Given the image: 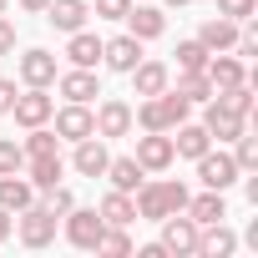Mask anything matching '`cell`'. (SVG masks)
Here are the masks:
<instances>
[{
	"label": "cell",
	"mask_w": 258,
	"mask_h": 258,
	"mask_svg": "<svg viewBox=\"0 0 258 258\" xmlns=\"http://www.w3.org/2000/svg\"><path fill=\"white\" fill-rule=\"evenodd\" d=\"M187 111H192V101L167 86V91L142 96V101L132 106V126H142V132H172L177 121H187Z\"/></svg>",
	"instance_id": "6da1fadb"
},
{
	"label": "cell",
	"mask_w": 258,
	"mask_h": 258,
	"mask_svg": "<svg viewBox=\"0 0 258 258\" xmlns=\"http://www.w3.org/2000/svg\"><path fill=\"white\" fill-rule=\"evenodd\" d=\"M187 187L182 182H172V177H157V182H147L142 177V187L132 192V203H137V218H147V223H162L167 213H182L187 208Z\"/></svg>",
	"instance_id": "7a4b0ae2"
},
{
	"label": "cell",
	"mask_w": 258,
	"mask_h": 258,
	"mask_svg": "<svg viewBox=\"0 0 258 258\" xmlns=\"http://www.w3.org/2000/svg\"><path fill=\"white\" fill-rule=\"evenodd\" d=\"M56 213L46 208V203H31V208H21L16 213V228H21V243L26 248H46V243H56Z\"/></svg>",
	"instance_id": "3957f363"
},
{
	"label": "cell",
	"mask_w": 258,
	"mask_h": 258,
	"mask_svg": "<svg viewBox=\"0 0 258 258\" xmlns=\"http://www.w3.org/2000/svg\"><path fill=\"white\" fill-rule=\"evenodd\" d=\"M51 111H56V96H51V86H26L21 96H16V106H11V116H16V126H46L51 121Z\"/></svg>",
	"instance_id": "277c9868"
},
{
	"label": "cell",
	"mask_w": 258,
	"mask_h": 258,
	"mask_svg": "<svg viewBox=\"0 0 258 258\" xmlns=\"http://www.w3.org/2000/svg\"><path fill=\"white\" fill-rule=\"evenodd\" d=\"M192 162H198V182H203V187H213V192H228V187L243 177V172H238V162H233V152H213V147H208V152H203V157H192Z\"/></svg>",
	"instance_id": "5b68a950"
},
{
	"label": "cell",
	"mask_w": 258,
	"mask_h": 258,
	"mask_svg": "<svg viewBox=\"0 0 258 258\" xmlns=\"http://www.w3.org/2000/svg\"><path fill=\"white\" fill-rule=\"evenodd\" d=\"M198 233H203V228H198L187 213H167V218H162V238H157V243H162L172 258H192V253H198Z\"/></svg>",
	"instance_id": "8992f818"
},
{
	"label": "cell",
	"mask_w": 258,
	"mask_h": 258,
	"mask_svg": "<svg viewBox=\"0 0 258 258\" xmlns=\"http://www.w3.org/2000/svg\"><path fill=\"white\" fill-rule=\"evenodd\" d=\"M51 132H56L61 142H81V137L96 132V116H91L86 101H66L61 111H51Z\"/></svg>",
	"instance_id": "52a82bcc"
},
{
	"label": "cell",
	"mask_w": 258,
	"mask_h": 258,
	"mask_svg": "<svg viewBox=\"0 0 258 258\" xmlns=\"http://www.w3.org/2000/svg\"><path fill=\"white\" fill-rule=\"evenodd\" d=\"M61 228H66V243H76V248H96L101 233H106V223H101L96 208H71Z\"/></svg>",
	"instance_id": "ba28073f"
},
{
	"label": "cell",
	"mask_w": 258,
	"mask_h": 258,
	"mask_svg": "<svg viewBox=\"0 0 258 258\" xmlns=\"http://www.w3.org/2000/svg\"><path fill=\"white\" fill-rule=\"evenodd\" d=\"M203 126H208L213 142H233L238 132H248V116L233 111V106H223L218 96H208V116H203Z\"/></svg>",
	"instance_id": "9c48e42d"
},
{
	"label": "cell",
	"mask_w": 258,
	"mask_h": 258,
	"mask_svg": "<svg viewBox=\"0 0 258 258\" xmlns=\"http://www.w3.org/2000/svg\"><path fill=\"white\" fill-rule=\"evenodd\" d=\"M137 162H142V172H167L172 162H177V152H172V137L167 132H147V137H137V152H132Z\"/></svg>",
	"instance_id": "30bf717a"
},
{
	"label": "cell",
	"mask_w": 258,
	"mask_h": 258,
	"mask_svg": "<svg viewBox=\"0 0 258 258\" xmlns=\"http://www.w3.org/2000/svg\"><path fill=\"white\" fill-rule=\"evenodd\" d=\"M76 152H71V167L81 172V177H101L106 172V162H111V152H106V137H81V142H71Z\"/></svg>",
	"instance_id": "8fae6325"
},
{
	"label": "cell",
	"mask_w": 258,
	"mask_h": 258,
	"mask_svg": "<svg viewBox=\"0 0 258 258\" xmlns=\"http://www.w3.org/2000/svg\"><path fill=\"white\" fill-rule=\"evenodd\" d=\"M91 116H96V137H126L132 132V106H126L121 96H106Z\"/></svg>",
	"instance_id": "7c38bea8"
},
{
	"label": "cell",
	"mask_w": 258,
	"mask_h": 258,
	"mask_svg": "<svg viewBox=\"0 0 258 258\" xmlns=\"http://www.w3.org/2000/svg\"><path fill=\"white\" fill-rule=\"evenodd\" d=\"M126 76H132V91H137V96H157V91L172 86V66H167V61H147V56L126 71Z\"/></svg>",
	"instance_id": "4fadbf2b"
},
{
	"label": "cell",
	"mask_w": 258,
	"mask_h": 258,
	"mask_svg": "<svg viewBox=\"0 0 258 258\" xmlns=\"http://www.w3.org/2000/svg\"><path fill=\"white\" fill-rule=\"evenodd\" d=\"M56 91L66 96V101H96L101 96V81H96V71H86V66H71V71H61L56 76Z\"/></svg>",
	"instance_id": "5bb4252c"
},
{
	"label": "cell",
	"mask_w": 258,
	"mask_h": 258,
	"mask_svg": "<svg viewBox=\"0 0 258 258\" xmlns=\"http://www.w3.org/2000/svg\"><path fill=\"white\" fill-rule=\"evenodd\" d=\"M137 61H142V41H137V36H111V41H101V66H106V71H121V76H126Z\"/></svg>",
	"instance_id": "9a60e30c"
},
{
	"label": "cell",
	"mask_w": 258,
	"mask_h": 258,
	"mask_svg": "<svg viewBox=\"0 0 258 258\" xmlns=\"http://www.w3.org/2000/svg\"><path fill=\"white\" fill-rule=\"evenodd\" d=\"M121 21H126V36H137L142 46H147V41H157V36L167 31V16H162L157 6H137V0H132V11H126Z\"/></svg>",
	"instance_id": "2e32d148"
},
{
	"label": "cell",
	"mask_w": 258,
	"mask_h": 258,
	"mask_svg": "<svg viewBox=\"0 0 258 258\" xmlns=\"http://www.w3.org/2000/svg\"><path fill=\"white\" fill-rule=\"evenodd\" d=\"M203 76L213 81V96H218V91H228V86H238V81H248L243 61H238V56H228V51H213V56H208V66H203Z\"/></svg>",
	"instance_id": "e0dca14e"
},
{
	"label": "cell",
	"mask_w": 258,
	"mask_h": 258,
	"mask_svg": "<svg viewBox=\"0 0 258 258\" xmlns=\"http://www.w3.org/2000/svg\"><path fill=\"white\" fill-rule=\"evenodd\" d=\"M46 21H51L61 36H71V31H81V26L91 21V0H51V6H46Z\"/></svg>",
	"instance_id": "ac0fdd59"
},
{
	"label": "cell",
	"mask_w": 258,
	"mask_h": 258,
	"mask_svg": "<svg viewBox=\"0 0 258 258\" xmlns=\"http://www.w3.org/2000/svg\"><path fill=\"white\" fill-rule=\"evenodd\" d=\"M56 76H61V71H56V56H51V51L36 46V51L21 56V81H26V86H56Z\"/></svg>",
	"instance_id": "d6986e66"
},
{
	"label": "cell",
	"mask_w": 258,
	"mask_h": 258,
	"mask_svg": "<svg viewBox=\"0 0 258 258\" xmlns=\"http://www.w3.org/2000/svg\"><path fill=\"white\" fill-rule=\"evenodd\" d=\"M31 203H36V187H31L26 172H6V177H0V208H6L11 218H16L21 208H31Z\"/></svg>",
	"instance_id": "ffe728a7"
},
{
	"label": "cell",
	"mask_w": 258,
	"mask_h": 258,
	"mask_svg": "<svg viewBox=\"0 0 258 258\" xmlns=\"http://www.w3.org/2000/svg\"><path fill=\"white\" fill-rule=\"evenodd\" d=\"M66 61H71V66L96 71V66H101V36H91L86 26H81V31H71V41H66Z\"/></svg>",
	"instance_id": "44dd1931"
},
{
	"label": "cell",
	"mask_w": 258,
	"mask_h": 258,
	"mask_svg": "<svg viewBox=\"0 0 258 258\" xmlns=\"http://www.w3.org/2000/svg\"><path fill=\"white\" fill-rule=\"evenodd\" d=\"M21 172L31 177V187H36V192H46V187H56V182H61L66 162H61V152H46V157H26V167H21Z\"/></svg>",
	"instance_id": "7402d4cb"
},
{
	"label": "cell",
	"mask_w": 258,
	"mask_h": 258,
	"mask_svg": "<svg viewBox=\"0 0 258 258\" xmlns=\"http://www.w3.org/2000/svg\"><path fill=\"white\" fill-rule=\"evenodd\" d=\"M198 228H208V223H223L228 218V203H223V192H213V187H203L198 198H187V208H182Z\"/></svg>",
	"instance_id": "603a6c76"
},
{
	"label": "cell",
	"mask_w": 258,
	"mask_h": 258,
	"mask_svg": "<svg viewBox=\"0 0 258 258\" xmlns=\"http://www.w3.org/2000/svg\"><path fill=\"white\" fill-rule=\"evenodd\" d=\"M172 132H177V137H172V152H177V157H203V152L213 147V137H208L203 121H177Z\"/></svg>",
	"instance_id": "cb8c5ba5"
},
{
	"label": "cell",
	"mask_w": 258,
	"mask_h": 258,
	"mask_svg": "<svg viewBox=\"0 0 258 258\" xmlns=\"http://www.w3.org/2000/svg\"><path fill=\"white\" fill-rule=\"evenodd\" d=\"M101 177H106V182H111V187H116V192H137V187H142V177H147V172H142V162H137V157H111V162H106V172H101Z\"/></svg>",
	"instance_id": "d4e9b609"
},
{
	"label": "cell",
	"mask_w": 258,
	"mask_h": 258,
	"mask_svg": "<svg viewBox=\"0 0 258 258\" xmlns=\"http://www.w3.org/2000/svg\"><path fill=\"white\" fill-rule=\"evenodd\" d=\"M96 213H101V223H111V228H126V223H137V203H132V192H106L101 203H96Z\"/></svg>",
	"instance_id": "484cf974"
},
{
	"label": "cell",
	"mask_w": 258,
	"mask_h": 258,
	"mask_svg": "<svg viewBox=\"0 0 258 258\" xmlns=\"http://www.w3.org/2000/svg\"><path fill=\"white\" fill-rule=\"evenodd\" d=\"M233 248H238V233L223 228V223H208V228L198 233V253H203V258H228Z\"/></svg>",
	"instance_id": "4316f807"
},
{
	"label": "cell",
	"mask_w": 258,
	"mask_h": 258,
	"mask_svg": "<svg viewBox=\"0 0 258 258\" xmlns=\"http://www.w3.org/2000/svg\"><path fill=\"white\" fill-rule=\"evenodd\" d=\"M198 41H203L208 51H233V41H238V21H228V16H213V21H203Z\"/></svg>",
	"instance_id": "83f0119b"
},
{
	"label": "cell",
	"mask_w": 258,
	"mask_h": 258,
	"mask_svg": "<svg viewBox=\"0 0 258 258\" xmlns=\"http://www.w3.org/2000/svg\"><path fill=\"white\" fill-rule=\"evenodd\" d=\"M21 152H26V157H46V152H61V137L51 132V121H46V126H31V132H26V142H21Z\"/></svg>",
	"instance_id": "f1b7e54d"
},
{
	"label": "cell",
	"mask_w": 258,
	"mask_h": 258,
	"mask_svg": "<svg viewBox=\"0 0 258 258\" xmlns=\"http://www.w3.org/2000/svg\"><path fill=\"white\" fill-rule=\"evenodd\" d=\"M208 56H213V51H208L198 36L177 41V71H203V66H208Z\"/></svg>",
	"instance_id": "f546056e"
},
{
	"label": "cell",
	"mask_w": 258,
	"mask_h": 258,
	"mask_svg": "<svg viewBox=\"0 0 258 258\" xmlns=\"http://www.w3.org/2000/svg\"><path fill=\"white\" fill-rule=\"evenodd\" d=\"M177 96H187V101H208L213 96V81L203 76V71H177V86H172Z\"/></svg>",
	"instance_id": "4dcf8cb0"
},
{
	"label": "cell",
	"mask_w": 258,
	"mask_h": 258,
	"mask_svg": "<svg viewBox=\"0 0 258 258\" xmlns=\"http://www.w3.org/2000/svg\"><path fill=\"white\" fill-rule=\"evenodd\" d=\"M233 162H238V172H258V137L238 132L233 137Z\"/></svg>",
	"instance_id": "1f68e13d"
},
{
	"label": "cell",
	"mask_w": 258,
	"mask_h": 258,
	"mask_svg": "<svg viewBox=\"0 0 258 258\" xmlns=\"http://www.w3.org/2000/svg\"><path fill=\"white\" fill-rule=\"evenodd\" d=\"M21 167H26L21 142H16V137H0V177H6V172H21Z\"/></svg>",
	"instance_id": "d6a6232c"
},
{
	"label": "cell",
	"mask_w": 258,
	"mask_h": 258,
	"mask_svg": "<svg viewBox=\"0 0 258 258\" xmlns=\"http://www.w3.org/2000/svg\"><path fill=\"white\" fill-rule=\"evenodd\" d=\"M96 253H132V238H126V228H111L106 223V233H101V243H96Z\"/></svg>",
	"instance_id": "836d02e7"
},
{
	"label": "cell",
	"mask_w": 258,
	"mask_h": 258,
	"mask_svg": "<svg viewBox=\"0 0 258 258\" xmlns=\"http://www.w3.org/2000/svg\"><path fill=\"white\" fill-rule=\"evenodd\" d=\"M41 198H46V208H51L56 218H66V213L76 208V198H71V187H61V182H56V187H46Z\"/></svg>",
	"instance_id": "e575fe53"
},
{
	"label": "cell",
	"mask_w": 258,
	"mask_h": 258,
	"mask_svg": "<svg viewBox=\"0 0 258 258\" xmlns=\"http://www.w3.org/2000/svg\"><path fill=\"white\" fill-rule=\"evenodd\" d=\"M126 11H132V0H96V6H91L96 21H121Z\"/></svg>",
	"instance_id": "d590c367"
},
{
	"label": "cell",
	"mask_w": 258,
	"mask_h": 258,
	"mask_svg": "<svg viewBox=\"0 0 258 258\" xmlns=\"http://www.w3.org/2000/svg\"><path fill=\"white\" fill-rule=\"evenodd\" d=\"M258 11V0H218V16H228V21H248Z\"/></svg>",
	"instance_id": "8d00e7d4"
},
{
	"label": "cell",
	"mask_w": 258,
	"mask_h": 258,
	"mask_svg": "<svg viewBox=\"0 0 258 258\" xmlns=\"http://www.w3.org/2000/svg\"><path fill=\"white\" fill-rule=\"evenodd\" d=\"M11 51H16V21L0 16V56H11Z\"/></svg>",
	"instance_id": "74e56055"
},
{
	"label": "cell",
	"mask_w": 258,
	"mask_h": 258,
	"mask_svg": "<svg viewBox=\"0 0 258 258\" xmlns=\"http://www.w3.org/2000/svg\"><path fill=\"white\" fill-rule=\"evenodd\" d=\"M16 81H0V116H11V106H16Z\"/></svg>",
	"instance_id": "f35d334b"
},
{
	"label": "cell",
	"mask_w": 258,
	"mask_h": 258,
	"mask_svg": "<svg viewBox=\"0 0 258 258\" xmlns=\"http://www.w3.org/2000/svg\"><path fill=\"white\" fill-rule=\"evenodd\" d=\"M46 6H51V0H21V11H26V16H46Z\"/></svg>",
	"instance_id": "ab89813d"
},
{
	"label": "cell",
	"mask_w": 258,
	"mask_h": 258,
	"mask_svg": "<svg viewBox=\"0 0 258 258\" xmlns=\"http://www.w3.org/2000/svg\"><path fill=\"white\" fill-rule=\"evenodd\" d=\"M11 228H16V223H11V213H6V208H0V243H6V238H11Z\"/></svg>",
	"instance_id": "60d3db41"
},
{
	"label": "cell",
	"mask_w": 258,
	"mask_h": 258,
	"mask_svg": "<svg viewBox=\"0 0 258 258\" xmlns=\"http://www.w3.org/2000/svg\"><path fill=\"white\" fill-rule=\"evenodd\" d=\"M167 6H172V11H182V6H187V0H167Z\"/></svg>",
	"instance_id": "b9f144b4"
},
{
	"label": "cell",
	"mask_w": 258,
	"mask_h": 258,
	"mask_svg": "<svg viewBox=\"0 0 258 258\" xmlns=\"http://www.w3.org/2000/svg\"><path fill=\"white\" fill-rule=\"evenodd\" d=\"M6 11H11V0H0V16H6Z\"/></svg>",
	"instance_id": "7bdbcfd3"
}]
</instances>
